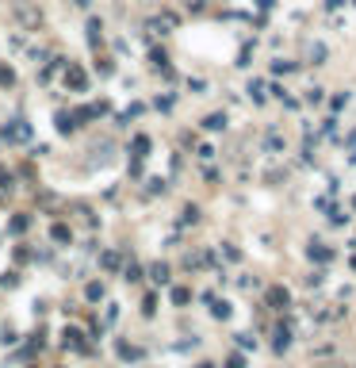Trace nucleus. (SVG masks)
Returning <instances> with one entry per match:
<instances>
[{"instance_id":"obj_11","label":"nucleus","mask_w":356,"mask_h":368,"mask_svg":"<svg viewBox=\"0 0 356 368\" xmlns=\"http://www.w3.org/2000/svg\"><path fill=\"white\" fill-rule=\"evenodd\" d=\"M50 238H54V242H73V234H69V226H65V222H54Z\"/></svg>"},{"instance_id":"obj_5","label":"nucleus","mask_w":356,"mask_h":368,"mask_svg":"<svg viewBox=\"0 0 356 368\" xmlns=\"http://www.w3.org/2000/svg\"><path fill=\"white\" fill-rule=\"evenodd\" d=\"M310 261H318V265H326L329 257H333V250H329V246H322V242H310Z\"/></svg>"},{"instance_id":"obj_14","label":"nucleus","mask_w":356,"mask_h":368,"mask_svg":"<svg viewBox=\"0 0 356 368\" xmlns=\"http://www.w3.org/2000/svg\"><path fill=\"white\" fill-rule=\"evenodd\" d=\"M146 150H150V138H146V134H138V138H134V158H138V161L146 158Z\"/></svg>"},{"instance_id":"obj_9","label":"nucleus","mask_w":356,"mask_h":368,"mask_svg":"<svg viewBox=\"0 0 356 368\" xmlns=\"http://www.w3.org/2000/svg\"><path fill=\"white\" fill-rule=\"evenodd\" d=\"M103 111H107L103 104H88V107H81V111H77V119H96V115H103Z\"/></svg>"},{"instance_id":"obj_1","label":"nucleus","mask_w":356,"mask_h":368,"mask_svg":"<svg viewBox=\"0 0 356 368\" xmlns=\"http://www.w3.org/2000/svg\"><path fill=\"white\" fill-rule=\"evenodd\" d=\"M65 349H77V353H88V341H85V334L81 330H73V326H65Z\"/></svg>"},{"instance_id":"obj_25","label":"nucleus","mask_w":356,"mask_h":368,"mask_svg":"<svg viewBox=\"0 0 356 368\" xmlns=\"http://www.w3.org/2000/svg\"><path fill=\"white\" fill-rule=\"evenodd\" d=\"M272 69H276V73H291V69H295V61H276Z\"/></svg>"},{"instance_id":"obj_30","label":"nucleus","mask_w":356,"mask_h":368,"mask_svg":"<svg viewBox=\"0 0 356 368\" xmlns=\"http://www.w3.org/2000/svg\"><path fill=\"white\" fill-rule=\"evenodd\" d=\"M196 368H214V365H196Z\"/></svg>"},{"instance_id":"obj_16","label":"nucleus","mask_w":356,"mask_h":368,"mask_svg":"<svg viewBox=\"0 0 356 368\" xmlns=\"http://www.w3.org/2000/svg\"><path fill=\"white\" fill-rule=\"evenodd\" d=\"M150 276H153L157 284H169V265H153V268H150Z\"/></svg>"},{"instance_id":"obj_17","label":"nucleus","mask_w":356,"mask_h":368,"mask_svg":"<svg viewBox=\"0 0 356 368\" xmlns=\"http://www.w3.org/2000/svg\"><path fill=\"white\" fill-rule=\"evenodd\" d=\"M188 299H192V292H188V288H172V303H176V307H184Z\"/></svg>"},{"instance_id":"obj_13","label":"nucleus","mask_w":356,"mask_h":368,"mask_svg":"<svg viewBox=\"0 0 356 368\" xmlns=\"http://www.w3.org/2000/svg\"><path fill=\"white\" fill-rule=\"evenodd\" d=\"M207 303H211L214 318H230V303H218V299H211V295H207Z\"/></svg>"},{"instance_id":"obj_23","label":"nucleus","mask_w":356,"mask_h":368,"mask_svg":"<svg viewBox=\"0 0 356 368\" xmlns=\"http://www.w3.org/2000/svg\"><path fill=\"white\" fill-rule=\"evenodd\" d=\"M0 284H4V288H15V284H19V276H15V272H4V276H0Z\"/></svg>"},{"instance_id":"obj_20","label":"nucleus","mask_w":356,"mask_h":368,"mask_svg":"<svg viewBox=\"0 0 356 368\" xmlns=\"http://www.w3.org/2000/svg\"><path fill=\"white\" fill-rule=\"evenodd\" d=\"M0 85H15V73L8 69V65H0Z\"/></svg>"},{"instance_id":"obj_8","label":"nucleus","mask_w":356,"mask_h":368,"mask_svg":"<svg viewBox=\"0 0 356 368\" xmlns=\"http://www.w3.org/2000/svg\"><path fill=\"white\" fill-rule=\"evenodd\" d=\"M119 357H123V361H138L142 349H138V345H127V341H119Z\"/></svg>"},{"instance_id":"obj_24","label":"nucleus","mask_w":356,"mask_h":368,"mask_svg":"<svg viewBox=\"0 0 356 368\" xmlns=\"http://www.w3.org/2000/svg\"><path fill=\"white\" fill-rule=\"evenodd\" d=\"M142 311H146V315H153V311H157V295H146V303H142Z\"/></svg>"},{"instance_id":"obj_15","label":"nucleus","mask_w":356,"mask_h":368,"mask_svg":"<svg viewBox=\"0 0 356 368\" xmlns=\"http://www.w3.org/2000/svg\"><path fill=\"white\" fill-rule=\"evenodd\" d=\"M85 295H88V303H96V299H103V284H96V280H92V284L85 288Z\"/></svg>"},{"instance_id":"obj_22","label":"nucleus","mask_w":356,"mask_h":368,"mask_svg":"<svg viewBox=\"0 0 356 368\" xmlns=\"http://www.w3.org/2000/svg\"><path fill=\"white\" fill-rule=\"evenodd\" d=\"M103 268H119V253H103Z\"/></svg>"},{"instance_id":"obj_12","label":"nucleus","mask_w":356,"mask_h":368,"mask_svg":"<svg viewBox=\"0 0 356 368\" xmlns=\"http://www.w3.org/2000/svg\"><path fill=\"white\" fill-rule=\"evenodd\" d=\"M203 127H207V131H222V127H226V115H222V111H214V115H207V123H203Z\"/></svg>"},{"instance_id":"obj_27","label":"nucleus","mask_w":356,"mask_h":368,"mask_svg":"<svg viewBox=\"0 0 356 368\" xmlns=\"http://www.w3.org/2000/svg\"><path fill=\"white\" fill-rule=\"evenodd\" d=\"M200 219V207H184V222H196Z\"/></svg>"},{"instance_id":"obj_4","label":"nucleus","mask_w":356,"mask_h":368,"mask_svg":"<svg viewBox=\"0 0 356 368\" xmlns=\"http://www.w3.org/2000/svg\"><path fill=\"white\" fill-rule=\"evenodd\" d=\"M268 303H272L276 311L291 307V292H287V288H268Z\"/></svg>"},{"instance_id":"obj_29","label":"nucleus","mask_w":356,"mask_h":368,"mask_svg":"<svg viewBox=\"0 0 356 368\" xmlns=\"http://www.w3.org/2000/svg\"><path fill=\"white\" fill-rule=\"evenodd\" d=\"M256 4H260V8H272V0H256Z\"/></svg>"},{"instance_id":"obj_19","label":"nucleus","mask_w":356,"mask_h":368,"mask_svg":"<svg viewBox=\"0 0 356 368\" xmlns=\"http://www.w3.org/2000/svg\"><path fill=\"white\" fill-rule=\"evenodd\" d=\"M0 188H4V192H12V173H8L4 165H0Z\"/></svg>"},{"instance_id":"obj_3","label":"nucleus","mask_w":356,"mask_h":368,"mask_svg":"<svg viewBox=\"0 0 356 368\" xmlns=\"http://www.w3.org/2000/svg\"><path fill=\"white\" fill-rule=\"evenodd\" d=\"M65 85H69V89H77V92H85V85H88L85 69H81V65H69V69H65Z\"/></svg>"},{"instance_id":"obj_31","label":"nucleus","mask_w":356,"mask_h":368,"mask_svg":"<svg viewBox=\"0 0 356 368\" xmlns=\"http://www.w3.org/2000/svg\"><path fill=\"white\" fill-rule=\"evenodd\" d=\"M77 4H85V0H77Z\"/></svg>"},{"instance_id":"obj_26","label":"nucleus","mask_w":356,"mask_h":368,"mask_svg":"<svg viewBox=\"0 0 356 368\" xmlns=\"http://www.w3.org/2000/svg\"><path fill=\"white\" fill-rule=\"evenodd\" d=\"M226 368H245V357H242V353H234V357L226 361Z\"/></svg>"},{"instance_id":"obj_6","label":"nucleus","mask_w":356,"mask_h":368,"mask_svg":"<svg viewBox=\"0 0 356 368\" xmlns=\"http://www.w3.org/2000/svg\"><path fill=\"white\" fill-rule=\"evenodd\" d=\"M272 345H276V353H284L287 345H291V330H287V326H280V330H276V341H272Z\"/></svg>"},{"instance_id":"obj_21","label":"nucleus","mask_w":356,"mask_h":368,"mask_svg":"<svg viewBox=\"0 0 356 368\" xmlns=\"http://www.w3.org/2000/svg\"><path fill=\"white\" fill-rule=\"evenodd\" d=\"M88 39H92V43L100 39V19H88Z\"/></svg>"},{"instance_id":"obj_7","label":"nucleus","mask_w":356,"mask_h":368,"mask_svg":"<svg viewBox=\"0 0 356 368\" xmlns=\"http://www.w3.org/2000/svg\"><path fill=\"white\" fill-rule=\"evenodd\" d=\"M73 127H77V115H69V111H57V131H61V134H69Z\"/></svg>"},{"instance_id":"obj_18","label":"nucleus","mask_w":356,"mask_h":368,"mask_svg":"<svg viewBox=\"0 0 356 368\" xmlns=\"http://www.w3.org/2000/svg\"><path fill=\"white\" fill-rule=\"evenodd\" d=\"M123 280H130V284H134V280H142V268H138L134 261H130V265L123 268Z\"/></svg>"},{"instance_id":"obj_10","label":"nucleus","mask_w":356,"mask_h":368,"mask_svg":"<svg viewBox=\"0 0 356 368\" xmlns=\"http://www.w3.org/2000/svg\"><path fill=\"white\" fill-rule=\"evenodd\" d=\"M27 226H31V215H15V219L8 222V230H12V234H23Z\"/></svg>"},{"instance_id":"obj_2","label":"nucleus","mask_w":356,"mask_h":368,"mask_svg":"<svg viewBox=\"0 0 356 368\" xmlns=\"http://www.w3.org/2000/svg\"><path fill=\"white\" fill-rule=\"evenodd\" d=\"M27 134H31V127L23 119H12V127H4V138H8V142H23Z\"/></svg>"},{"instance_id":"obj_28","label":"nucleus","mask_w":356,"mask_h":368,"mask_svg":"<svg viewBox=\"0 0 356 368\" xmlns=\"http://www.w3.org/2000/svg\"><path fill=\"white\" fill-rule=\"evenodd\" d=\"M165 61H169V58H165V54H161V50H153V65H157V69H169V65H165Z\"/></svg>"}]
</instances>
